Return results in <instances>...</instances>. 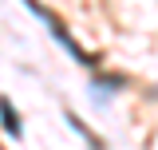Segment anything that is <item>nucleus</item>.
<instances>
[{"mask_svg":"<svg viewBox=\"0 0 158 150\" xmlns=\"http://www.w3.org/2000/svg\"><path fill=\"white\" fill-rule=\"evenodd\" d=\"M0 123H4V131L12 134V138H20V115L12 111V103L0 95Z\"/></svg>","mask_w":158,"mask_h":150,"instance_id":"obj_1","label":"nucleus"}]
</instances>
